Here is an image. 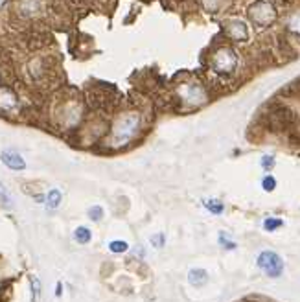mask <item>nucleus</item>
I'll use <instances>...</instances> for the list:
<instances>
[{"label":"nucleus","instance_id":"f257e3e1","mask_svg":"<svg viewBox=\"0 0 300 302\" xmlns=\"http://www.w3.org/2000/svg\"><path fill=\"white\" fill-rule=\"evenodd\" d=\"M140 127H142V118H140L139 113L129 111V113L120 115L114 120L111 133H109V138H107L109 147L122 149V147L129 146L134 138H136V135L140 133Z\"/></svg>","mask_w":300,"mask_h":302},{"label":"nucleus","instance_id":"f03ea898","mask_svg":"<svg viewBox=\"0 0 300 302\" xmlns=\"http://www.w3.org/2000/svg\"><path fill=\"white\" fill-rule=\"evenodd\" d=\"M260 269L265 273L271 278H278V276L284 273V260L278 252L274 251H262L258 254V260H256Z\"/></svg>","mask_w":300,"mask_h":302},{"label":"nucleus","instance_id":"7ed1b4c3","mask_svg":"<svg viewBox=\"0 0 300 302\" xmlns=\"http://www.w3.org/2000/svg\"><path fill=\"white\" fill-rule=\"evenodd\" d=\"M249 15L256 24L267 26V24H271L272 20H274V17H276V9H274V6H272L271 2H267V0H258V2H254L249 8Z\"/></svg>","mask_w":300,"mask_h":302},{"label":"nucleus","instance_id":"20e7f679","mask_svg":"<svg viewBox=\"0 0 300 302\" xmlns=\"http://www.w3.org/2000/svg\"><path fill=\"white\" fill-rule=\"evenodd\" d=\"M179 96L182 100V103H186L190 107L203 105L204 101H206V92L197 83H186V85L179 87Z\"/></svg>","mask_w":300,"mask_h":302},{"label":"nucleus","instance_id":"39448f33","mask_svg":"<svg viewBox=\"0 0 300 302\" xmlns=\"http://www.w3.org/2000/svg\"><path fill=\"white\" fill-rule=\"evenodd\" d=\"M20 113V100L10 87H0V115L15 116Z\"/></svg>","mask_w":300,"mask_h":302},{"label":"nucleus","instance_id":"423d86ee","mask_svg":"<svg viewBox=\"0 0 300 302\" xmlns=\"http://www.w3.org/2000/svg\"><path fill=\"white\" fill-rule=\"evenodd\" d=\"M236 54L230 48H219L212 57V67L219 74H230L236 69Z\"/></svg>","mask_w":300,"mask_h":302},{"label":"nucleus","instance_id":"0eeeda50","mask_svg":"<svg viewBox=\"0 0 300 302\" xmlns=\"http://www.w3.org/2000/svg\"><path fill=\"white\" fill-rule=\"evenodd\" d=\"M0 160H2V164L8 166L10 169H13V171H22V169H26V160L22 159L20 153H17V151H13V149L2 151V153H0Z\"/></svg>","mask_w":300,"mask_h":302},{"label":"nucleus","instance_id":"6e6552de","mask_svg":"<svg viewBox=\"0 0 300 302\" xmlns=\"http://www.w3.org/2000/svg\"><path fill=\"white\" fill-rule=\"evenodd\" d=\"M228 33L234 37L236 41H241V39L247 37V26H245L243 20H232L228 24Z\"/></svg>","mask_w":300,"mask_h":302},{"label":"nucleus","instance_id":"1a4fd4ad","mask_svg":"<svg viewBox=\"0 0 300 302\" xmlns=\"http://www.w3.org/2000/svg\"><path fill=\"white\" fill-rule=\"evenodd\" d=\"M188 280L192 286H203V284H206L208 273L204 269H190Z\"/></svg>","mask_w":300,"mask_h":302},{"label":"nucleus","instance_id":"9d476101","mask_svg":"<svg viewBox=\"0 0 300 302\" xmlns=\"http://www.w3.org/2000/svg\"><path fill=\"white\" fill-rule=\"evenodd\" d=\"M61 199H63V193L59 192V190H50L47 196V201H44V205H47L48 210H56L57 206L61 205Z\"/></svg>","mask_w":300,"mask_h":302},{"label":"nucleus","instance_id":"9b49d317","mask_svg":"<svg viewBox=\"0 0 300 302\" xmlns=\"http://www.w3.org/2000/svg\"><path fill=\"white\" fill-rule=\"evenodd\" d=\"M90 238H93V234H90V230H88L87 227H78V229L74 230V240L78 243H81V245L90 242Z\"/></svg>","mask_w":300,"mask_h":302},{"label":"nucleus","instance_id":"f8f14e48","mask_svg":"<svg viewBox=\"0 0 300 302\" xmlns=\"http://www.w3.org/2000/svg\"><path fill=\"white\" fill-rule=\"evenodd\" d=\"M203 205L206 206V210L208 212H212V214H221L223 212V203L221 201H217V199H204Z\"/></svg>","mask_w":300,"mask_h":302},{"label":"nucleus","instance_id":"ddd939ff","mask_svg":"<svg viewBox=\"0 0 300 302\" xmlns=\"http://www.w3.org/2000/svg\"><path fill=\"white\" fill-rule=\"evenodd\" d=\"M0 205L4 208H13V199H11L10 192L6 190V186L0 183Z\"/></svg>","mask_w":300,"mask_h":302},{"label":"nucleus","instance_id":"4468645a","mask_svg":"<svg viewBox=\"0 0 300 302\" xmlns=\"http://www.w3.org/2000/svg\"><path fill=\"white\" fill-rule=\"evenodd\" d=\"M109 249H111L112 252H116V254H122V252H125L129 249V245H127V242H124V240H114V242L109 243Z\"/></svg>","mask_w":300,"mask_h":302},{"label":"nucleus","instance_id":"2eb2a0df","mask_svg":"<svg viewBox=\"0 0 300 302\" xmlns=\"http://www.w3.org/2000/svg\"><path fill=\"white\" fill-rule=\"evenodd\" d=\"M282 225H284V221L278 220V218H267V220L263 221V229L265 230H276V229H280Z\"/></svg>","mask_w":300,"mask_h":302},{"label":"nucleus","instance_id":"dca6fc26","mask_svg":"<svg viewBox=\"0 0 300 302\" xmlns=\"http://www.w3.org/2000/svg\"><path fill=\"white\" fill-rule=\"evenodd\" d=\"M30 282H32V300L37 302L39 293H41V282H39L37 276H32V278H30Z\"/></svg>","mask_w":300,"mask_h":302},{"label":"nucleus","instance_id":"f3484780","mask_svg":"<svg viewBox=\"0 0 300 302\" xmlns=\"http://www.w3.org/2000/svg\"><path fill=\"white\" fill-rule=\"evenodd\" d=\"M88 218H90V220L93 221H102V218H103V208L102 206H90V208H88Z\"/></svg>","mask_w":300,"mask_h":302},{"label":"nucleus","instance_id":"a211bd4d","mask_svg":"<svg viewBox=\"0 0 300 302\" xmlns=\"http://www.w3.org/2000/svg\"><path fill=\"white\" fill-rule=\"evenodd\" d=\"M262 186H263V190H265V192H272V190L276 188V179L271 177V175H267V177H263Z\"/></svg>","mask_w":300,"mask_h":302},{"label":"nucleus","instance_id":"6ab92c4d","mask_svg":"<svg viewBox=\"0 0 300 302\" xmlns=\"http://www.w3.org/2000/svg\"><path fill=\"white\" fill-rule=\"evenodd\" d=\"M260 162H262L263 169H267V171H269V169L274 168V162H276V160H274V157H272V155H263Z\"/></svg>","mask_w":300,"mask_h":302},{"label":"nucleus","instance_id":"aec40b11","mask_svg":"<svg viewBox=\"0 0 300 302\" xmlns=\"http://www.w3.org/2000/svg\"><path fill=\"white\" fill-rule=\"evenodd\" d=\"M164 242H166V236L164 234H155V236H151V245L153 247H157V249H160V247H164Z\"/></svg>","mask_w":300,"mask_h":302},{"label":"nucleus","instance_id":"412c9836","mask_svg":"<svg viewBox=\"0 0 300 302\" xmlns=\"http://www.w3.org/2000/svg\"><path fill=\"white\" fill-rule=\"evenodd\" d=\"M289 30H291V32H295V33H298V35H300V13L295 15V17H291V20H289Z\"/></svg>","mask_w":300,"mask_h":302},{"label":"nucleus","instance_id":"4be33fe9","mask_svg":"<svg viewBox=\"0 0 300 302\" xmlns=\"http://www.w3.org/2000/svg\"><path fill=\"white\" fill-rule=\"evenodd\" d=\"M219 243H221V247L223 249H236V243L232 242V240H226V236L225 234H219Z\"/></svg>","mask_w":300,"mask_h":302},{"label":"nucleus","instance_id":"5701e85b","mask_svg":"<svg viewBox=\"0 0 300 302\" xmlns=\"http://www.w3.org/2000/svg\"><path fill=\"white\" fill-rule=\"evenodd\" d=\"M2 288H4V291H0V300L8 302L11 298V286L6 284V286H2Z\"/></svg>","mask_w":300,"mask_h":302},{"label":"nucleus","instance_id":"b1692460","mask_svg":"<svg viewBox=\"0 0 300 302\" xmlns=\"http://www.w3.org/2000/svg\"><path fill=\"white\" fill-rule=\"evenodd\" d=\"M61 293H63V286L57 284V286H56V295H57V297H61Z\"/></svg>","mask_w":300,"mask_h":302},{"label":"nucleus","instance_id":"393cba45","mask_svg":"<svg viewBox=\"0 0 300 302\" xmlns=\"http://www.w3.org/2000/svg\"><path fill=\"white\" fill-rule=\"evenodd\" d=\"M6 4H8V0H0V9H4Z\"/></svg>","mask_w":300,"mask_h":302}]
</instances>
